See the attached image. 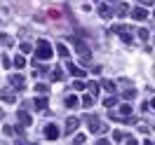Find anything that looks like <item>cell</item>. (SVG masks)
I'll list each match as a JSON object with an SVG mask.
<instances>
[{
    "instance_id": "cell-1",
    "label": "cell",
    "mask_w": 155,
    "mask_h": 145,
    "mask_svg": "<svg viewBox=\"0 0 155 145\" xmlns=\"http://www.w3.org/2000/svg\"><path fill=\"white\" fill-rule=\"evenodd\" d=\"M52 54H54V49H52V45H49L47 40H38V45H35V56L42 58V61H47V58H52Z\"/></svg>"
},
{
    "instance_id": "cell-2",
    "label": "cell",
    "mask_w": 155,
    "mask_h": 145,
    "mask_svg": "<svg viewBox=\"0 0 155 145\" xmlns=\"http://www.w3.org/2000/svg\"><path fill=\"white\" fill-rule=\"evenodd\" d=\"M71 42H73V47H75L78 52H80V56H82V61L87 63V61H89V56H92V52H89V47H87V45H85V42H82L80 38H71Z\"/></svg>"
},
{
    "instance_id": "cell-3",
    "label": "cell",
    "mask_w": 155,
    "mask_h": 145,
    "mask_svg": "<svg viewBox=\"0 0 155 145\" xmlns=\"http://www.w3.org/2000/svg\"><path fill=\"white\" fill-rule=\"evenodd\" d=\"M10 84L17 89V91H24V89H26V77H24V75H10Z\"/></svg>"
},
{
    "instance_id": "cell-4",
    "label": "cell",
    "mask_w": 155,
    "mask_h": 145,
    "mask_svg": "<svg viewBox=\"0 0 155 145\" xmlns=\"http://www.w3.org/2000/svg\"><path fill=\"white\" fill-rule=\"evenodd\" d=\"M113 33H120V38L125 40L127 45H129V42L134 40V38H132V30L127 28V26H113Z\"/></svg>"
},
{
    "instance_id": "cell-5",
    "label": "cell",
    "mask_w": 155,
    "mask_h": 145,
    "mask_svg": "<svg viewBox=\"0 0 155 145\" xmlns=\"http://www.w3.org/2000/svg\"><path fill=\"white\" fill-rule=\"evenodd\" d=\"M87 126L92 134H99L101 131V119H99L97 115H87Z\"/></svg>"
},
{
    "instance_id": "cell-6",
    "label": "cell",
    "mask_w": 155,
    "mask_h": 145,
    "mask_svg": "<svg viewBox=\"0 0 155 145\" xmlns=\"http://www.w3.org/2000/svg\"><path fill=\"white\" fill-rule=\"evenodd\" d=\"M59 136H61V131H59V126L49 122V124L45 126V138H49V140H57Z\"/></svg>"
},
{
    "instance_id": "cell-7",
    "label": "cell",
    "mask_w": 155,
    "mask_h": 145,
    "mask_svg": "<svg viewBox=\"0 0 155 145\" xmlns=\"http://www.w3.org/2000/svg\"><path fill=\"white\" fill-rule=\"evenodd\" d=\"M129 17L134 21H143V19H148V10L146 7H134V10H129Z\"/></svg>"
},
{
    "instance_id": "cell-8",
    "label": "cell",
    "mask_w": 155,
    "mask_h": 145,
    "mask_svg": "<svg viewBox=\"0 0 155 145\" xmlns=\"http://www.w3.org/2000/svg\"><path fill=\"white\" fill-rule=\"evenodd\" d=\"M0 101H5V103H17V94H14V91H7V89H0Z\"/></svg>"
},
{
    "instance_id": "cell-9",
    "label": "cell",
    "mask_w": 155,
    "mask_h": 145,
    "mask_svg": "<svg viewBox=\"0 0 155 145\" xmlns=\"http://www.w3.org/2000/svg\"><path fill=\"white\" fill-rule=\"evenodd\" d=\"M17 117H19V124L24 126V129H26V126H31V122H33V119H31V115L26 112V110H19V112H17Z\"/></svg>"
},
{
    "instance_id": "cell-10",
    "label": "cell",
    "mask_w": 155,
    "mask_h": 145,
    "mask_svg": "<svg viewBox=\"0 0 155 145\" xmlns=\"http://www.w3.org/2000/svg\"><path fill=\"white\" fill-rule=\"evenodd\" d=\"M78 124H80V119H78V117H68V119H66V134H75Z\"/></svg>"
},
{
    "instance_id": "cell-11",
    "label": "cell",
    "mask_w": 155,
    "mask_h": 145,
    "mask_svg": "<svg viewBox=\"0 0 155 145\" xmlns=\"http://www.w3.org/2000/svg\"><path fill=\"white\" fill-rule=\"evenodd\" d=\"M68 73H73L75 77H85V75H87V70H82L80 66H75V63H71V61H68Z\"/></svg>"
},
{
    "instance_id": "cell-12",
    "label": "cell",
    "mask_w": 155,
    "mask_h": 145,
    "mask_svg": "<svg viewBox=\"0 0 155 145\" xmlns=\"http://www.w3.org/2000/svg\"><path fill=\"white\" fill-rule=\"evenodd\" d=\"M99 17H101V19H110V17H113V10H110L108 5H99Z\"/></svg>"
},
{
    "instance_id": "cell-13",
    "label": "cell",
    "mask_w": 155,
    "mask_h": 145,
    "mask_svg": "<svg viewBox=\"0 0 155 145\" xmlns=\"http://www.w3.org/2000/svg\"><path fill=\"white\" fill-rule=\"evenodd\" d=\"M47 106H49V101L45 96H38V98H35V108H38V110H47Z\"/></svg>"
},
{
    "instance_id": "cell-14",
    "label": "cell",
    "mask_w": 155,
    "mask_h": 145,
    "mask_svg": "<svg viewBox=\"0 0 155 145\" xmlns=\"http://www.w3.org/2000/svg\"><path fill=\"white\" fill-rule=\"evenodd\" d=\"M57 54H59L61 58H68V54H71V52H68V47L64 45V42H59V45H57Z\"/></svg>"
},
{
    "instance_id": "cell-15",
    "label": "cell",
    "mask_w": 155,
    "mask_h": 145,
    "mask_svg": "<svg viewBox=\"0 0 155 145\" xmlns=\"http://www.w3.org/2000/svg\"><path fill=\"white\" fill-rule=\"evenodd\" d=\"M87 89H89V94H92V96H97L99 91H101V87H99V82H94V80H92V82H87Z\"/></svg>"
},
{
    "instance_id": "cell-16",
    "label": "cell",
    "mask_w": 155,
    "mask_h": 145,
    "mask_svg": "<svg viewBox=\"0 0 155 145\" xmlns=\"http://www.w3.org/2000/svg\"><path fill=\"white\" fill-rule=\"evenodd\" d=\"M125 14H129V5H127V2H120V5H117V17H125Z\"/></svg>"
},
{
    "instance_id": "cell-17",
    "label": "cell",
    "mask_w": 155,
    "mask_h": 145,
    "mask_svg": "<svg viewBox=\"0 0 155 145\" xmlns=\"http://www.w3.org/2000/svg\"><path fill=\"white\" fill-rule=\"evenodd\" d=\"M61 77H64V68L57 66V68H54V73H52V80H54V82H59Z\"/></svg>"
},
{
    "instance_id": "cell-18",
    "label": "cell",
    "mask_w": 155,
    "mask_h": 145,
    "mask_svg": "<svg viewBox=\"0 0 155 145\" xmlns=\"http://www.w3.org/2000/svg\"><path fill=\"white\" fill-rule=\"evenodd\" d=\"M80 103H82V106H85V108H89V106H92V103H94V96H92V94H85V96L80 98Z\"/></svg>"
},
{
    "instance_id": "cell-19",
    "label": "cell",
    "mask_w": 155,
    "mask_h": 145,
    "mask_svg": "<svg viewBox=\"0 0 155 145\" xmlns=\"http://www.w3.org/2000/svg\"><path fill=\"white\" fill-rule=\"evenodd\" d=\"M78 103H80V98H78V96H75V94H71V96H68V98H66V106H68V108H75V106H78Z\"/></svg>"
},
{
    "instance_id": "cell-20",
    "label": "cell",
    "mask_w": 155,
    "mask_h": 145,
    "mask_svg": "<svg viewBox=\"0 0 155 145\" xmlns=\"http://www.w3.org/2000/svg\"><path fill=\"white\" fill-rule=\"evenodd\" d=\"M134 96H136V89H125V94H122V98H125V101H132Z\"/></svg>"
},
{
    "instance_id": "cell-21",
    "label": "cell",
    "mask_w": 155,
    "mask_h": 145,
    "mask_svg": "<svg viewBox=\"0 0 155 145\" xmlns=\"http://www.w3.org/2000/svg\"><path fill=\"white\" fill-rule=\"evenodd\" d=\"M113 140H115V143H122V140H125V134H122L120 129H117V131H113Z\"/></svg>"
},
{
    "instance_id": "cell-22",
    "label": "cell",
    "mask_w": 155,
    "mask_h": 145,
    "mask_svg": "<svg viewBox=\"0 0 155 145\" xmlns=\"http://www.w3.org/2000/svg\"><path fill=\"white\" fill-rule=\"evenodd\" d=\"M12 63H14L17 68H24V66H26V58H24V56H14V61H12Z\"/></svg>"
},
{
    "instance_id": "cell-23",
    "label": "cell",
    "mask_w": 155,
    "mask_h": 145,
    "mask_svg": "<svg viewBox=\"0 0 155 145\" xmlns=\"http://www.w3.org/2000/svg\"><path fill=\"white\" fill-rule=\"evenodd\" d=\"M104 89H106L108 94H113V91H115V82H110V80H108V82H104Z\"/></svg>"
},
{
    "instance_id": "cell-24",
    "label": "cell",
    "mask_w": 155,
    "mask_h": 145,
    "mask_svg": "<svg viewBox=\"0 0 155 145\" xmlns=\"http://www.w3.org/2000/svg\"><path fill=\"white\" fill-rule=\"evenodd\" d=\"M35 89H38V94H47V91H49V87H47V84H42V82L35 84Z\"/></svg>"
},
{
    "instance_id": "cell-25",
    "label": "cell",
    "mask_w": 155,
    "mask_h": 145,
    "mask_svg": "<svg viewBox=\"0 0 155 145\" xmlns=\"http://www.w3.org/2000/svg\"><path fill=\"white\" fill-rule=\"evenodd\" d=\"M136 33H139V38L143 40V42H146L148 38H150V33H148V30H143V28H141V30H136Z\"/></svg>"
},
{
    "instance_id": "cell-26",
    "label": "cell",
    "mask_w": 155,
    "mask_h": 145,
    "mask_svg": "<svg viewBox=\"0 0 155 145\" xmlns=\"http://www.w3.org/2000/svg\"><path fill=\"white\" fill-rule=\"evenodd\" d=\"M73 89H75V91H82V89H85V82L75 80V82H73Z\"/></svg>"
},
{
    "instance_id": "cell-27",
    "label": "cell",
    "mask_w": 155,
    "mask_h": 145,
    "mask_svg": "<svg viewBox=\"0 0 155 145\" xmlns=\"http://www.w3.org/2000/svg\"><path fill=\"white\" fill-rule=\"evenodd\" d=\"M19 47H21V52H24V54H31V45H28V42H21Z\"/></svg>"
},
{
    "instance_id": "cell-28",
    "label": "cell",
    "mask_w": 155,
    "mask_h": 145,
    "mask_svg": "<svg viewBox=\"0 0 155 145\" xmlns=\"http://www.w3.org/2000/svg\"><path fill=\"white\" fill-rule=\"evenodd\" d=\"M113 106H117V98H115V96H110V98L106 101V108H113Z\"/></svg>"
},
{
    "instance_id": "cell-29",
    "label": "cell",
    "mask_w": 155,
    "mask_h": 145,
    "mask_svg": "<svg viewBox=\"0 0 155 145\" xmlns=\"http://www.w3.org/2000/svg\"><path fill=\"white\" fill-rule=\"evenodd\" d=\"M85 140H87V136H85V134H78V136H75V143H78V145L85 143Z\"/></svg>"
},
{
    "instance_id": "cell-30",
    "label": "cell",
    "mask_w": 155,
    "mask_h": 145,
    "mask_svg": "<svg viewBox=\"0 0 155 145\" xmlns=\"http://www.w3.org/2000/svg\"><path fill=\"white\" fill-rule=\"evenodd\" d=\"M2 66H5V68H10V66H12V61H10V56H2Z\"/></svg>"
},
{
    "instance_id": "cell-31",
    "label": "cell",
    "mask_w": 155,
    "mask_h": 145,
    "mask_svg": "<svg viewBox=\"0 0 155 145\" xmlns=\"http://www.w3.org/2000/svg\"><path fill=\"white\" fill-rule=\"evenodd\" d=\"M139 131H146V134H148V131H150V126H148V124H139Z\"/></svg>"
},
{
    "instance_id": "cell-32",
    "label": "cell",
    "mask_w": 155,
    "mask_h": 145,
    "mask_svg": "<svg viewBox=\"0 0 155 145\" xmlns=\"http://www.w3.org/2000/svg\"><path fill=\"white\" fill-rule=\"evenodd\" d=\"M2 131H5V136H12V134H14V129H12V126H5Z\"/></svg>"
},
{
    "instance_id": "cell-33",
    "label": "cell",
    "mask_w": 155,
    "mask_h": 145,
    "mask_svg": "<svg viewBox=\"0 0 155 145\" xmlns=\"http://www.w3.org/2000/svg\"><path fill=\"white\" fill-rule=\"evenodd\" d=\"M141 5H146V7H150V5H153V0H141Z\"/></svg>"
},
{
    "instance_id": "cell-34",
    "label": "cell",
    "mask_w": 155,
    "mask_h": 145,
    "mask_svg": "<svg viewBox=\"0 0 155 145\" xmlns=\"http://www.w3.org/2000/svg\"><path fill=\"white\" fill-rule=\"evenodd\" d=\"M0 119H2V112H0Z\"/></svg>"
}]
</instances>
